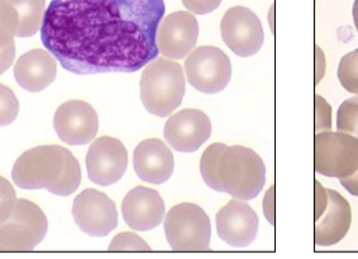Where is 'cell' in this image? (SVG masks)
I'll use <instances>...</instances> for the list:
<instances>
[{"instance_id":"obj_1","label":"cell","mask_w":358,"mask_h":259,"mask_svg":"<svg viewBox=\"0 0 358 259\" xmlns=\"http://www.w3.org/2000/svg\"><path fill=\"white\" fill-rule=\"evenodd\" d=\"M164 15V0H52L41 40L69 73H136L159 56Z\"/></svg>"},{"instance_id":"obj_20","label":"cell","mask_w":358,"mask_h":259,"mask_svg":"<svg viewBox=\"0 0 358 259\" xmlns=\"http://www.w3.org/2000/svg\"><path fill=\"white\" fill-rule=\"evenodd\" d=\"M20 14V29L17 37L27 38L42 27L46 12V0H7Z\"/></svg>"},{"instance_id":"obj_25","label":"cell","mask_w":358,"mask_h":259,"mask_svg":"<svg viewBox=\"0 0 358 259\" xmlns=\"http://www.w3.org/2000/svg\"><path fill=\"white\" fill-rule=\"evenodd\" d=\"M20 112V101L12 89L0 84V126H9Z\"/></svg>"},{"instance_id":"obj_11","label":"cell","mask_w":358,"mask_h":259,"mask_svg":"<svg viewBox=\"0 0 358 259\" xmlns=\"http://www.w3.org/2000/svg\"><path fill=\"white\" fill-rule=\"evenodd\" d=\"M73 216L81 232L90 237H106L118 225L113 200L94 188H87L75 198Z\"/></svg>"},{"instance_id":"obj_15","label":"cell","mask_w":358,"mask_h":259,"mask_svg":"<svg viewBox=\"0 0 358 259\" xmlns=\"http://www.w3.org/2000/svg\"><path fill=\"white\" fill-rule=\"evenodd\" d=\"M259 216L243 200H231L215 216L219 238L233 248H245L259 232Z\"/></svg>"},{"instance_id":"obj_13","label":"cell","mask_w":358,"mask_h":259,"mask_svg":"<svg viewBox=\"0 0 358 259\" xmlns=\"http://www.w3.org/2000/svg\"><path fill=\"white\" fill-rule=\"evenodd\" d=\"M128 153L117 138L100 137L89 147L87 170L89 179L99 186H110L126 173Z\"/></svg>"},{"instance_id":"obj_30","label":"cell","mask_w":358,"mask_h":259,"mask_svg":"<svg viewBox=\"0 0 358 259\" xmlns=\"http://www.w3.org/2000/svg\"><path fill=\"white\" fill-rule=\"evenodd\" d=\"M14 57H15L14 42H12L9 46L0 48V75H3L9 67L13 65Z\"/></svg>"},{"instance_id":"obj_18","label":"cell","mask_w":358,"mask_h":259,"mask_svg":"<svg viewBox=\"0 0 358 259\" xmlns=\"http://www.w3.org/2000/svg\"><path fill=\"white\" fill-rule=\"evenodd\" d=\"M133 166L142 181L162 185L173 172V154L162 140H146L136 147L133 153Z\"/></svg>"},{"instance_id":"obj_10","label":"cell","mask_w":358,"mask_h":259,"mask_svg":"<svg viewBox=\"0 0 358 259\" xmlns=\"http://www.w3.org/2000/svg\"><path fill=\"white\" fill-rule=\"evenodd\" d=\"M220 32L224 43L239 57H251L264 46L265 34L261 20L248 8L228 9L220 23Z\"/></svg>"},{"instance_id":"obj_17","label":"cell","mask_w":358,"mask_h":259,"mask_svg":"<svg viewBox=\"0 0 358 259\" xmlns=\"http://www.w3.org/2000/svg\"><path fill=\"white\" fill-rule=\"evenodd\" d=\"M122 215L127 225L137 232H148L159 226L165 216V202L156 190L137 186L122 202Z\"/></svg>"},{"instance_id":"obj_26","label":"cell","mask_w":358,"mask_h":259,"mask_svg":"<svg viewBox=\"0 0 358 259\" xmlns=\"http://www.w3.org/2000/svg\"><path fill=\"white\" fill-rule=\"evenodd\" d=\"M109 251H134V252H142V251H151V246L147 244L145 240L141 238L140 235L134 232H120L110 243Z\"/></svg>"},{"instance_id":"obj_19","label":"cell","mask_w":358,"mask_h":259,"mask_svg":"<svg viewBox=\"0 0 358 259\" xmlns=\"http://www.w3.org/2000/svg\"><path fill=\"white\" fill-rule=\"evenodd\" d=\"M57 75V62L45 50H32L22 54L15 66L14 77L20 87L31 93H40L52 84Z\"/></svg>"},{"instance_id":"obj_31","label":"cell","mask_w":358,"mask_h":259,"mask_svg":"<svg viewBox=\"0 0 358 259\" xmlns=\"http://www.w3.org/2000/svg\"><path fill=\"white\" fill-rule=\"evenodd\" d=\"M342 186L345 187L348 193L353 195V196H358V170L356 172L353 173L350 177L339 179Z\"/></svg>"},{"instance_id":"obj_9","label":"cell","mask_w":358,"mask_h":259,"mask_svg":"<svg viewBox=\"0 0 358 259\" xmlns=\"http://www.w3.org/2000/svg\"><path fill=\"white\" fill-rule=\"evenodd\" d=\"M187 81L198 91L220 93L232 77L231 60L220 48L203 46L194 50L185 61Z\"/></svg>"},{"instance_id":"obj_33","label":"cell","mask_w":358,"mask_h":259,"mask_svg":"<svg viewBox=\"0 0 358 259\" xmlns=\"http://www.w3.org/2000/svg\"><path fill=\"white\" fill-rule=\"evenodd\" d=\"M353 20L358 32V0H355V4H353Z\"/></svg>"},{"instance_id":"obj_23","label":"cell","mask_w":358,"mask_h":259,"mask_svg":"<svg viewBox=\"0 0 358 259\" xmlns=\"http://www.w3.org/2000/svg\"><path fill=\"white\" fill-rule=\"evenodd\" d=\"M338 79L348 93L358 95V50L342 57L339 62Z\"/></svg>"},{"instance_id":"obj_8","label":"cell","mask_w":358,"mask_h":259,"mask_svg":"<svg viewBox=\"0 0 358 259\" xmlns=\"http://www.w3.org/2000/svg\"><path fill=\"white\" fill-rule=\"evenodd\" d=\"M350 202L341 193L315 181V246H331L345 238L351 228Z\"/></svg>"},{"instance_id":"obj_4","label":"cell","mask_w":358,"mask_h":259,"mask_svg":"<svg viewBox=\"0 0 358 259\" xmlns=\"http://www.w3.org/2000/svg\"><path fill=\"white\" fill-rule=\"evenodd\" d=\"M182 67L175 61L157 59L146 65L141 77V100L147 112L159 118L175 112L185 95Z\"/></svg>"},{"instance_id":"obj_3","label":"cell","mask_w":358,"mask_h":259,"mask_svg":"<svg viewBox=\"0 0 358 259\" xmlns=\"http://www.w3.org/2000/svg\"><path fill=\"white\" fill-rule=\"evenodd\" d=\"M217 176L222 193L248 201L257 198L265 186L266 166L251 148L224 145L217 162Z\"/></svg>"},{"instance_id":"obj_16","label":"cell","mask_w":358,"mask_h":259,"mask_svg":"<svg viewBox=\"0 0 358 259\" xmlns=\"http://www.w3.org/2000/svg\"><path fill=\"white\" fill-rule=\"evenodd\" d=\"M199 24L189 12H175L161 20L157 31L159 54L169 60H181L198 42Z\"/></svg>"},{"instance_id":"obj_12","label":"cell","mask_w":358,"mask_h":259,"mask_svg":"<svg viewBox=\"0 0 358 259\" xmlns=\"http://www.w3.org/2000/svg\"><path fill=\"white\" fill-rule=\"evenodd\" d=\"M53 128L59 138L69 146H85L98 133L99 118L87 101L71 100L57 108Z\"/></svg>"},{"instance_id":"obj_2","label":"cell","mask_w":358,"mask_h":259,"mask_svg":"<svg viewBox=\"0 0 358 259\" xmlns=\"http://www.w3.org/2000/svg\"><path fill=\"white\" fill-rule=\"evenodd\" d=\"M12 179L24 190H42L57 196H70L81 182L79 161L65 147L38 146L20 154Z\"/></svg>"},{"instance_id":"obj_21","label":"cell","mask_w":358,"mask_h":259,"mask_svg":"<svg viewBox=\"0 0 358 259\" xmlns=\"http://www.w3.org/2000/svg\"><path fill=\"white\" fill-rule=\"evenodd\" d=\"M20 29V14L7 1L0 0V48L9 46Z\"/></svg>"},{"instance_id":"obj_14","label":"cell","mask_w":358,"mask_h":259,"mask_svg":"<svg viewBox=\"0 0 358 259\" xmlns=\"http://www.w3.org/2000/svg\"><path fill=\"white\" fill-rule=\"evenodd\" d=\"M164 135L175 151L196 152L210 138L212 121L201 110L184 109L167 120Z\"/></svg>"},{"instance_id":"obj_27","label":"cell","mask_w":358,"mask_h":259,"mask_svg":"<svg viewBox=\"0 0 358 259\" xmlns=\"http://www.w3.org/2000/svg\"><path fill=\"white\" fill-rule=\"evenodd\" d=\"M17 200L13 185L0 176V223L6 221L10 216Z\"/></svg>"},{"instance_id":"obj_29","label":"cell","mask_w":358,"mask_h":259,"mask_svg":"<svg viewBox=\"0 0 358 259\" xmlns=\"http://www.w3.org/2000/svg\"><path fill=\"white\" fill-rule=\"evenodd\" d=\"M182 4L189 10V13L203 15L218 9L222 0H182Z\"/></svg>"},{"instance_id":"obj_28","label":"cell","mask_w":358,"mask_h":259,"mask_svg":"<svg viewBox=\"0 0 358 259\" xmlns=\"http://www.w3.org/2000/svg\"><path fill=\"white\" fill-rule=\"evenodd\" d=\"M331 131V107L322 96H315V132Z\"/></svg>"},{"instance_id":"obj_6","label":"cell","mask_w":358,"mask_h":259,"mask_svg":"<svg viewBox=\"0 0 358 259\" xmlns=\"http://www.w3.org/2000/svg\"><path fill=\"white\" fill-rule=\"evenodd\" d=\"M48 221L40 206L17 200L13 212L0 223V251H32L46 237Z\"/></svg>"},{"instance_id":"obj_32","label":"cell","mask_w":358,"mask_h":259,"mask_svg":"<svg viewBox=\"0 0 358 259\" xmlns=\"http://www.w3.org/2000/svg\"><path fill=\"white\" fill-rule=\"evenodd\" d=\"M264 212H265L266 218L273 225V186L266 193L265 200H264Z\"/></svg>"},{"instance_id":"obj_22","label":"cell","mask_w":358,"mask_h":259,"mask_svg":"<svg viewBox=\"0 0 358 259\" xmlns=\"http://www.w3.org/2000/svg\"><path fill=\"white\" fill-rule=\"evenodd\" d=\"M223 147L224 143H214L212 146L208 147L200 160V173L206 186L218 193H222V186L217 176V162Z\"/></svg>"},{"instance_id":"obj_7","label":"cell","mask_w":358,"mask_h":259,"mask_svg":"<svg viewBox=\"0 0 358 259\" xmlns=\"http://www.w3.org/2000/svg\"><path fill=\"white\" fill-rule=\"evenodd\" d=\"M315 172L342 179L358 170V138L343 132H320L314 142Z\"/></svg>"},{"instance_id":"obj_24","label":"cell","mask_w":358,"mask_h":259,"mask_svg":"<svg viewBox=\"0 0 358 259\" xmlns=\"http://www.w3.org/2000/svg\"><path fill=\"white\" fill-rule=\"evenodd\" d=\"M338 132L351 134L358 138V95L342 103L337 112Z\"/></svg>"},{"instance_id":"obj_5","label":"cell","mask_w":358,"mask_h":259,"mask_svg":"<svg viewBox=\"0 0 358 259\" xmlns=\"http://www.w3.org/2000/svg\"><path fill=\"white\" fill-rule=\"evenodd\" d=\"M165 234L173 251H208L212 238L210 219L199 205L182 202L170 209L165 218Z\"/></svg>"}]
</instances>
